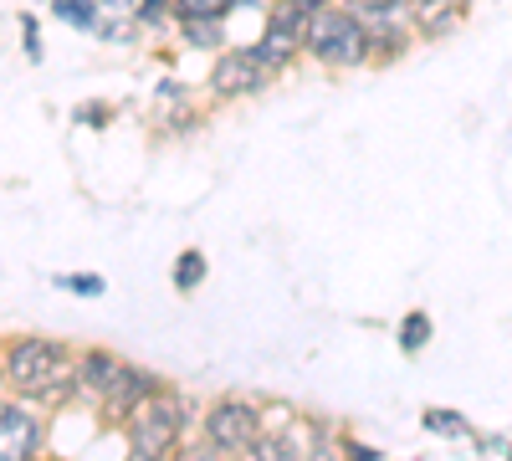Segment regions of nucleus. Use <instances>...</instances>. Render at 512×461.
Returning a JSON list of instances; mask_svg holds the SVG:
<instances>
[{
    "label": "nucleus",
    "mask_w": 512,
    "mask_h": 461,
    "mask_svg": "<svg viewBox=\"0 0 512 461\" xmlns=\"http://www.w3.org/2000/svg\"><path fill=\"white\" fill-rule=\"evenodd\" d=\"M6 385L16 395L36 400L41 410L62 405L77 390V359L52 339H16V344H6Z\"/></svg>",
    "instance_id": "obj_1"
},
{
    "label": "nucleus",
    "mask_w": 512,
    "mask_h": 461,
    "mask_svg": "<svg viewBox=\"0 0 512 461\" xmlns=\"http://www.w3.org/2000/svg\"><path fill=\"white\" fill-rule=\"evenodd\" d=\"M185 421H190L185 400H180L175 390H164V385H159L144 405L128 410V421H123V441H128V451H134L139 461H154V456H169V451L180 446Z\"/></svg>",
    "instance_id": "obj_2"
},
{
    "label": "nucleus",
    "mask_w": 512,
    "mask_h": 461,
    "mask_svg": "<svg viewBox=\"0 0 512 461\" xmlns=\"http://www.w3.org/2000/svg\"><path fill=\"white\" fill-rule=\"evenodd\" d=\"M303 47L323 62V67H359L364 57H369V36H364V26H359V16L354 11H344V6H318V16L308 21V31H303Z\"/></svg>",
    "instance_id": "obj_3"
},
{
    "label": "nucleus",
    "mask_w": 512,
    "mask_h": 461,
    "mask_svg": "<svg viewBox=\"0 0 512 461\" xmlns=\"http://www.w3.org/2000/svg\"><path fill=\"white\" fill-rule=\"evenodd\" d=\"M262 436V410L246 400H216L205 410V441L216 451H251V441Z\"/></svg>",
    "instance_id": "obj_4"
},
{
    "label": "nucleus",
    "mask_w": 512,
    "mask_h": 461,
    "mask_svg": "<svg viewBox=\"0 0 512 461\" xmlns=\"http://www.w3.org/2000/svg\"><path fill=\"white\" fill-rule=\"evenodd\" d=\"M41 436H47V426H41V415L31 410V400H0V461H26L41 451Z\"/></svg>",
    "instance_id": "obj_5"
},
{
    "label": "nucleus",
    "mask_w": 512,
    "mask_h": 461,
    "mask_svg": "<svg viewBox=\"0 0 512 461\" xmlns=\"http://www.w3.org/2000/svg\"><path fill=\"white\" fill-rule=\"evenodd\" d=\"M277 72L256 57L251 47H241V52H226L221 62H216V72H210V88H216V98H241V93H262L267 82H272Z\"/></svg>",
    "instance_id": "obj_6"
},
{
    "label": "nucleus",
    "mask_w": 512,
    "mask_h": 461,
    "mask_svg": "<svg viewBox=\"0 0 512 461\" xmlns=\"http://www.w3.org/2000/svg\"><path fill=\"white\" fill-rule=\"evenodd\" d=\"M154 390H159V374H149L139 364H118V374L108 380V390L98 395V405H103L108 421H128V410L144 405Z\"/></svg>",
    "instance_id": "obj_7"
},
{
    "label": "nucleus",
    "mask_w": 512,
    "mask_h": 461,
    "mask_svg": "<svg viewBox=\"0 0 512 461\" xmlns=\"http://www.w3.org/2000/svg\"><path fill=\"white\" fill-rule=\"evenodd\" d=\"M118 364H123V359H113L108 349H88V354L77 359V390H88V395L98 400V395L108 390V380L118 374Z\"/></svg>",
    "instance_id": "obj_8"
},
{
    "label": "nucleus",
    "mask_w": 512,
    "mask_h": 461,
    "mask_svg": "<svg viewBox=\"0 0 512 461\" xmlns=\"http://www.w3.org/2000/svg\"><path fill=\"white\" fill-rule=\"evenodd\" d=\"M236 6H256V0H175V21H226Z\"/></svg>",
    "instance_id": "obj_9"
},
{
    "label": "nucleus",
    "mask_w": 512,
    "mask_h": 461,
    "mask_svg": "<svg viewBox=\"0 0 512 461\" xmlns=\"http://www.w3.org/2000/svg\"><path fill=\"white\" fill-rule=\"evenodd\" d=\"M318 6H323V0H287V6L272 11V26H282V31H292V36H303L308 21L318 16Z\"/></svg>",
    "instance_id": "obj_10"
},
{
    "label": "nucleus",
    "mask_w": 512,
    "mask_h": 461,
    "mask_svg": "<svg viewBox=\"0 0 512 461\" xmlns=\"http://www.w3.org/2000/svg\"><path fill=\"white\" fill-rule=\"evenodd\" d=\"M67 26H82V31H98V21H103V6L98 0H57L52 6Z\"/></svg>",
    "instance_id": "obj_11"
},
{
    "label": "nucleus",
    "mask_w": 512,
    "mask_h": 461,
    "mask_svg": "<svg viewBox=\"0 0 512 461\" xmlns=\"http://www.w3.org/2000/svg\"><path fill=\"white\" fill-rule=\"evenodd\" d=\"M180 31H185L190 47H200V52L226 47V41H221V21H180Z\"/></svg>",
    "instance_id": "obj_12"
},
{
    "label": "nucleus",
    "mask_w": 512,
    "mask_h": 461,
    "mask_svg": "<svg viewBox=\"0 0 512 461\" xmlns=\"http://www.w3.org/2000/svg\"><path fill=\"white\" fill-rule=\"evenodd\" d=\"M205 282V251H185V257L175 262V287L180 292H195Z\"/></svg>",
    "instance_id": "obj_13"
},
{
    "label": "nucleus",
    "mask_w": 512,
    "mask_h": 461,
    "mask_svg": "<svg viewBox=\"0 0 512 461\" xmlns=\"http://www.w3.org/2000/svg\"><path fill=\"white\" fill-rule=\"evenodd\" d=\"M425 431H436V436H456V441H466V436H472L456 410H425Z\"/></svg>",
    "instance_id": "obj_14"
},
{
    "label": "nucleus",
    "mask_w": 512,
    "mask_h": 461,
    "mask_svg": "<svg viewBox=\"0 0 512 461\" xmlns=\"http://www.w3.org/2000/svg\"><path fill=\"white\" fill-rule=\"evenodd\" d=\"M425 339H431V318H425V313H410V318L400 323V344L415 354V349H425Z\"/></svg>",
    "instance_id": "obj_15"
},
{
    "label": "nucleus",
    "mask_w": 512,
    "mask_h": 461,
    "mask_svg": "<svg viewBox=\"0 0 512 461\" xmlns=\"http://www.w3.org/2000/svg\"><path fill=\"white\" fill-rule=\"evenodd\" d=\"M169 16H175V0H139V21L144 26H159Z\"/></svg>",
    "instance_id": "obj_16"
},
{
    "label": "nucleus",
    "mask_w": 512,
    "mask_h": 461,
    "mask_svg": "<svg viewBox=\"0 0 512 461\" xmlns=\"http://www.w3.org/2000/svg\"><path fill=\"white\" fill-rule=\"evenodd\" d=\"M62 287H72V292H82V298H98L103 292V277L98 272H77V277H57Z\"/></svg>",
    "instance_id": "obj_17"
},
{
    "label": "nucleus",
    "mask_w": 512,
    "mask_h": 461,
    "mask_svg": "<svg viewBox=\"0 0 512 461\" xmlns=\"http://www.w3.org/2000/svg\"><path fill=\"white\" fill-rule=\"evenodd\" d=\"M103 16H139V0H98Z\"/></svg>",
    "instance_id": "obj_18"
},
{
    "label": "nucleus",
    "mask_w": 512,
    "mask_h": 461,
    "mask_svg": "<svg viewBox=\"0 0 512 461\" xmlns=\"http://www.w3.org/2000/svg\"><path fill=\"white\" fill-rule=\"evenodd\" d=\"M21 31H26V57L36 62V57H41V41H36V21L26 16V21H21Z\"/></svg>",
    "instance_id": "obj_19"
},
{
    "label": "nucleus",
    "mask_w": 512,
    "mask_h": 461,
    "mask_svg": "<svg viewBox=\"0 0 512 461\" xmlns=\"http://www.w3.org/2000/svg\"><path fill=\"white\" fill-rule=\"evenodd\" d=\"M77 123H108V108L93 103V108H77Z\"/></svg>",
    "instance_id": "obj_20"
},
{
    "label": "nucleus",
    "mask_w": 512,
    "mask_h": 461,
    "mask_svg": "<svg viewBox=\"0 0 512 461\" xmlns=\"http://www.w3.org/2000/svg\"><path fill=\"white\" fill-rule=\"evenodd\" d=\"M0 385H6V354H0Z\"/></svg>",
    "instance_id": "obj_21"
},
{
    "label": "nucleus",
    "mask_w": 512,
    "mask_h": 461,
    "mask_svg": "<svg viewBox=\"0 0 512 461\" xmlns=\"http://www.w3.org/2000/svg\"><path fill=\"white\" fill-rule=\"evenodd\" d=\"M451 6H461V0H451Z\"/></svg>",
    "instance_id": "obj_22"
}]
</instances>
